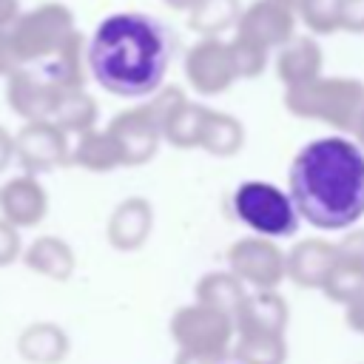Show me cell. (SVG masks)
I'll return each mask as SVG.
<instances>
[{
  "instance_id": "44dd1931",
  "label": "cell",
  "mask_w": 364,
  "mask_h": 364,
  "mask_svg": "<svg viewBox=\"0 0 364 364\" xmlns=\"http://www.w3.org/2000/svg\"><path fill=\"white\" fill-rule=\"evenodd\" d=\"M85 40L80 31H74L54 54H48L37 68L57 82L60 88H85V74H88V57H85Z\"/></svg>"
},
{
  "instance_id": "484cf974",
  "label": "cell",
  "mask_w": 364,
  "mask_h": 364,
  "mask_svg": "<svg viewBox=\"0 0 364 364\" xmlns=\"http://www.w3.org/2000/svg\"><path fill=\"white\" fill-rule=\"evenodd\" d=\"M242 9L239 0H196L188 9V26L199 37H219L228 28H236Z\"/></svg>"
},
{
  "instance_id": "1f68e13d",
  "label": "cell",
  "mask_w": 364,
  "mask_h": 364,
  "mask_svg": "<svg viewBox=\"0 0 364 364\" xmlns=\"http://www.w3.org/2000/svg\"><path fill=\"white\" fill-rule=\"evenodd\" d=\"M338 23L341 31L364 34V0H338Z\"/></svg>"
},
{
  "instance_id": "83f0119b",
  "label": "cell",
  "mask_w": 364,
  "mask_h": 364,
  "mask_svg": "<svg viewBox=\"0 0 364 364\" xmlns=\"http://www.w3.org/2000/svg\"><path fill=\"white\" fill-rule=\"evenodd\" d=\"M51 122H57L68 134L91 131L97 128V100L85 88H65L57 100Z\"/></svg>"
},
{
  "instance_id": "5bb4252c",
  "label": "cell",
  "mask_w": 364,
  "mask_h": 364,
  "mask_svg": "<svg viewBox=\"0 0 364 364\" xmlns=\"http://www.w3.org/2000/svg\"><path fill=\"white\" fill-rule=\"evenodd\" d=\"M48 213V193L34 173L11 176L0 185V216H6L17 228H34Z\"/></svg>"
},
{
  "instance_id": "ab89813d",
  "label": "cell",
  "mask_w": 364,
  "mask_h": 364,
  "mask_svg": "<svg viewBox=\"0 0 364 364\" xmlns=\"http://www.w3.org/2000/svg\"><path fill=\"white\" fill-rule=\"evenodd\" d=\"M282 3H287V6H290V9H296V11H299V6H301V3H304V0H282Z\"/></svg>"
},
{
  "instance_id": "7a4b0ae2",
  "label": "cell",
  "mask_w": 364,
  "mask_h": 364,
  "mask_svg": "<svg viewBox=\"0 0 364 364\" xmlns=\"http://www.w3.org/2000/svg\"><path fill=\"white\" fill-rule=\"evenodd\" d=\"M171 51L173 43L159 20L142 11H111L85 46L88 74L114 97H151L162 88Z\"/></svg>"
},
{
  "instance_id": "ba28073f",
  "label": "cell",
  "mask_w": 364,
  "mask_h": 364,
  "mask_svg": "<svg viewBox=\"0 0 364 364\" xmlns=\"http://www.w3.org/2000/svg\"><path fill=\"white\" fill-rule=\"evenodd\" d=\"M182 68H185L188 85L202 97L225 94L239 80L230 43L222 37H199L188 48Z\"/></svg>"
},
{
  "instance_id": "7c38bea8",
  "label": "cell",
  "mask_w": 364,
  "mask_h": 364,
  "mask_svg": "<svg viewBox=\"0 0 364 364\" xmlns=\"http://www.w3.org/2000/svg\"><path fill=\"white\" fill-rule=\"evenodd\" d=\"M299 14L282 0H253L242 9V17L236 23V31L262 43L264 48L276 51L296 34Z\"/></svg>"
},
{
  "instance_id": "d4e9b609",
  "label": "cell",
  "mask_w": 364,
  "mask_h": 364,
  "mask_svg": "<svg viewBox=\"0 0 364 364\" xmlns=\"http://www.w3.org/2000/svg\"><path fill=\"white\" fill-rule=\"evenodd\" d=\"M193 296H196V301L233 316L239 310L242 299L247 296V290H245V282L233 270H210L196 282Z\"/></svg>"
},
{
  "instance_id": "e0dca14e",
  "label": "cell",
  "mask_w": 364,
  "mask_h": 364,
  "mask_svg": "<svg viewBox=\"0 0 364 364\" xmlns=\"http://www.w3.org/2000/svg\"><path fill=\"white\" fill-rule=\"evenodd\" d=\"M287 318H290V307L276 287L247 293L239 310L233 313L236 333H284Z\"/></svg>"
},
{
  "instance_id": "8fae6325",
  "label": "cell",
  "mask_w": 364,
  "mask_h": 364,
  "mask_svg": "<svg viewBox=\"0 0 364 364\" xmlns=\"http://www.w3.org/2000/svg\"><path fill=\"white\" fill-rule=\"evenodd\" d=\"M65 88L51 82L37 65H20L6 77V102L20 119H51Z\"/></svg>"
},
{
  "instance_id": "30bf717a",
  "label": "cell",
  "mask_w": 364,
  "mask_h": 364,
  "mask_svg": "<svg viewBox=\"0 0 364 364\" xmlns=\"http://www.w3.org/2000/svg\"><path fill=\"white\" fill-rule=\"evenodd\" d=\"M14 159L26 173H48L71 162L68 131L51 119H28L14 134Z\"/></svg>"
},
{
  "instance_id": "f1b7e54d",
  "label": "cell",
  "mask_w": 364,
  "mask_h": 364,
  "mask_svg": "<svg viewBox=\"0 0 364 364\" xmlns=\"http://www.w3.org/2000/svg\"><path fill=\"white\" fill-rule=\"evenodd\" d=\"M228 43H230V51H233V63H236L239 80H253V77H259L267 68L270 48H264L262 43H256V40L239 34V31Z\"/></svg>"
},
{
  "instance_id": "4316f807",
  "label": "cell",
  "mask_w": 364,
  "mask_h": 364,
  "mask_svg": "<svg viewBox=\"0 0 364 364\" xmlns=\"http://www.w3.org/2000/svg\"><path fill=\"white\" fill-rule=\"evenodd\" d=\"M230 355L239 364H284L287 341L284 333H236Z\"/></svg>"
},
{
  "instance_id": "8d00e7d4",
  "label": "cell",
  "mask_w": 364,
  "mask_h": 364,
  "mask_svg": "<svg viewBox=\"0 0 364 364\" xmlns=\"http://www.w3.org/2000/svg\"><path fill=\"white\" fill-rule=\"evenodd\" d=\"M20 0H0V28H9L20 17Z\"/></svg>"
},
{
  "instance_id": "6da1fadb",
  "label": "cell",
  "mask_w": 364,
  "mask_h": 364,
  "mask_svg": "<svg viewBox=\"0 0 364 364\" xmlns=\"http://www.w3.org/2000/svg\"><path fill=\"white\" fill-rule=\"evenodd\" d=\"M287 191L318 230H350L364 216V148L341 134L318 136L290 162Z\"/></svg>"
},
{
  "instance_id": "8992f818",
  "label": "cell",
  "mask_w": 364,
  "mask_h": 364,
  "mask_svg": "<svg viewBox=\"0 0 364 364\" xmlns=\"http://www.w3.org/2000/svg\"><path fill=\"white\" fill-rule=\"evenodd\" d=\"M171 338L176 341V347L185 350H199V353H210V355H230L233 338H236V324L233 316L202 304V301H191L182 304L173 316H171Z\"/></svg>"
},
{
  "instance_id": "7402d4cb",
  "label": "cell",
  "mask_w": 364,
  "mask_h": 364,
  "mask_svg": "<svg viewBox=\"0 0 364 364\" xmlns=\"http://www.w3.org/2000/svg\"><path fill=\"white\" fill-rule=\"evenodd\" d=\"M71 165L91 171V173H111L114 168H122L119 148L108 128H91L77 134V145L71 148Z\"/></svg>"
},
{
  "instance_id": "603a6c76",
  "label": "cell",
  "mask_w": 364,
  "mask_h": 364,
  "mask_svg": "<svg viewBox=\"0 0 364 364\" xmlns=\"http://www.w3.org/2000/svg\"><path fill=\"white\" fill-rule=\"evenodd\" d=\"M208 105L202 102H191L188 97L182 102H176L171 108V114L165 117L162 122V136L165 142H171L173 148H199V139H202V128H205V119H208Z\"/></svg>"
},
{
  "instance_id": "52a82bcc",
  "label": "cell",
  "mask_w": 364,
  "mask_h": 364,
  "mask_svg": "<svg viewBox=\"0 0 364 364\" xmlns=\"http://www.w3.org/2000/svg\"><path fill=\"white\" fill-rule=\"evenodd\" d=\"M228 270L253 290H273L287 279V253L270 236H242L228 247Z\"/></svg>"
},
{
  "instance_id": "d590c367",
  "label": "cell",
  "mask_w": 364,
  "mask_h": 364,
  "mask_svg": "<svg viewBox=\"0 0 364 364\" xmlns=\"http://www.w3.org/2000/svg\"><path fill=\"white\" fill-rule=\"evenodd\" d=\"M11 159H14V136L0 125V173L11 165Z\"/></svg>"
},
{
  "instance_id": "f35d334b",
  "label": "cell",
  "mask_w": 364,
  "mask_h": 364,
  "mask_svg": "<svg viewBox=\"0 0 364 364\" xmlns=\"http://www.w3.org/2000/svg\"><path fill=\"white\" fill-rule=\"evenodd\" d=\"M165 3H168L171 9H176V11H188V9H191L196 0H165Z\"/></svg>"
},
{
  "instance_id": "277c9868",
  "label": "cell",
  "mask_w": 364,
  "mask_h": 364,
  "mask_svg": "<svg viewBox=\"0 0 364 364\" xmlns=\"http://www.w3.org/2000/svg\"><path fill=\"white\" fill-rule=\"evenodd\" d=\"M230 205H233L236 219L245 228H250L259 236H270V239L293 236L301 219L290 191H282L279 185L264 182V179H245L233 191Z\"/></svg>"
},
{
  "instance_id": "e575fe53",
  "label": "cell",
  "mask_w": 364,
  "mask_h": 364,
  "mask_svg": "<svg viewBox=\"0 0 364 364\" xmlns=\"http://www.w3.org/2000/svg\"><path fill=\"white\" fill-rule=\"evenodd\" d=\"M222 361H228V358L210 355V353H199V350H185V347H179L176 358H173V364H222Z\"/></svg>"
},
{
  "instance_id": "836d02e7",
  "label": "cell",
  "mask_w": 364,
  "mask_h": 364,
  "mask_svg": "<svg viewBox=\"0 0 364 364\" xmlns=\"http://www.w3.org/2000/svg\"><path fill=\"white\" fill-rule=\"evenodd\" d=\"M344 321L353 333H361L364 336V284L355 290V296L344 304Z\"/></svg>"
},
{
  "instance_id": "cb8c5ba5",
  "label": "cell",
  "mask_w": 364,
  "mask_h": 364,
  "mask_svg": "<svg viewBox=\"0 0 364 364\" xmlns=\"http://www.w3.org/2000/svg\"><path fill=\"white\" fill-rule=\"evenodd\" d=\"M245 145V125L233 117V114H225V111H208V119H205V128H202V139H199V148L216 159H228L233 154H239Z\"/></svg>"
},
{
  "instance_id": "5b68a950",
  "label": "cell",
  "mask_w": 364,
  "mask_h": 364,
  "mask_svg": "<svg viewBox=\"0 0 364 364\" xmlns=\"http://www.w3.org/2000/svg\"><path fill=\"white\" fill-rule=\"evenodd\" d=\"M11 43L17 48V57L23 65H37L48 54H54L74 31V14L63 3H40L28 11H20V17L9 26Z\"/></svg>"
},
{
  "instance_id": "3957f363",
  "label": "cell",
  "mask_w": 364,
  "mask_h": 364,
  "mask_svg": "<svg viewBox=\"0 0 364 364\" xmlns=\"http://www.w3.org/2000/svg\"><path fill=\"white\" fill-rule=\"evenodd\" d=\"M284 108L299 119H318L338 134H353L364 108V82L355 77H316L284 88Z\"/></svg>"
},
{
  "instance_id": "9c48e42d",
  "label": "cell",
  "mask_w": 364,
  "mask_h": 364,
  "mask_svg": "<svg viewBox=\"0 0 364 364\" xmlns=\"http://www.w3.org/2000/svg\"><path fill=\"white\" fill-rule=\"evenodd\" d=\"M105 128L114 136L125 168H136V165L151 162L159 151V142L165 139L162 136V122H159L151 100L142 102V105L119 111Z\"/></svg>"
},
{
  "instance_id": "ffe728a7",
  "label": "cell",
  "mask_w": 364,
  "mask_h": 364,
  "mask_svg": "<svg viewBox=\"0 0 364 364\" xmlns=\"http://www.w3.org/2000/svg\"><path fill=\"white\" fill-rule=\"evenodd\" d=\"M68 350V333L54 321H34L17 336V353L28 364H60Z\"/></svg>"
},
{
  "instance_id": "74e56055",
  "label": "cell",
  "mask_w": 364,
  "mask_h": 364,
  "mask_svg": "<svg viewBox=\"0 0 364 364\" xmlns=\"http://www.w3.org/2000/svg\"><path fill=\"white\" fill-rule=\"evenodd\" d=\"M353 136H355V142L364 148V108H361V114H358V119H355V128H353Z\"/></svg>"
},
{
  "instance_id": "2e32d148",
  "label": "cell",
  "mask_w": 364,
  "mask_h": 364,
  "mask_svg": "<svg viewBox=\"0 0 364 364\" xmlns=\"http://www.w3.org/2000/svg\"><path fill=\"white\" fill-rule=\"evenodd\" d=\"M336 264V245L324 239H301L287 250V279L299 287L321 290Z\"/></svg>"
},
{
  "instance_id": "60d3db41",
  "label": "cell",
  "mask_w": 364,
  "mask_h": 364,
  "mask_svg": "<svg viewBox=\"0 0 364 364\" xmlns=\"http://www.w3.org/2000/svg\"><path fill=\"white\" fill-rule=\"evenodd\" d=\"M222 364H239V361H222Z\"/></svg>"
},
{
  "instance_id": "d6a6232c",
  "label": "cell",
  "mask_w": 364,
  "mask_h": 364,
  "mask_svg": "<svg viewBox=\"0 0 364 364\" xmlns=\"http://www.w3.org/2000/svg\"><path fill=\"white\" fill-rule=\"evenodd\" d=\"M20 57H17V48L11 43V31L9 28H0V77H9L14 68H20Z\"/></svg>"
},
{
  "instance_id": "d6986e66",
  "label": "cell",
  "mask_w": 364,
  "mask_h": 364,
  "mask_svg": "<svg viewBox=\"0 0 364 364\" xmlns=\"http://www.w3.org/2000/svg\"><path fill=\"white\" fill-rule=\"evenodd\" d=\"M23 262L28 270H34L43 279L51 282H68L74 267H77V256L71 250V245L60 236H37L28 247H23Z\"/></svg>"
},
{
  "instance_id": "9a60e30c",
  "label": "cell",
  "mask_w": 364,
  "mask_h": 364,
  "mask_svg": "<svg viewBox=\"0 0 364 364\" xmlns=\"http://www.w3.org/2000/svg\"><path fill=\"white\" fill-rule=\"evenodd\" d=\"M154 230V208L145 196H125L108 216L105 236L114 250H139Z\"/></svg>"
},
{
  "instance_id": "ac0fdd59",
  "label": "cell",
  "mask_w": 364,
  "mask_h": 364,
  "mask_svg": "<svg viewBox=\"0 0 364 364\" xmlns=\"http://www.w3.org/2000/svg\"><path fill=\"white\" fill-rule=\"evenodd\" d=\"M273 63H276V77L284 82V88H290L316 80L321 74L324 54L313 34H293L284 46L276 48Z\"/></svg>"
},
{
  "instance_id": "4fadbf2b",
  "label": "cell",
  "mask_w": 364,
  "mask_h": 364,
  "mask_svg": "<svg viewBox=\"0 0 364 364\" xmlns=\"http://www.w3.org/2000/svg\"><path fill=\"white\" fill-rule=\"evenodd\" d=\"M364 284V228H350L336 242V264L321 293L338 304H347Z\"/></svg>"
},
{
  "instance_id": "4dcf8cb0",
  "label": "cell",
  "mask_w": 364,
  "mask_h": 364,
  "mask_svg": "<svg viewBox=\"0 0 364 364\" xmlns=\"http://www.w3.org/2000/svg\"><path fill=\"white\" fill-rule=\"evenodd\" d=\"M23 256V239H20V228L11 225L6 216H0V267L17 262Z\"/></svg>"
},
{
  "instance_id": "f546056e",
  "label": "cell",
  "mask_w": 364,
  "mask_h": 364,
  "mask_svg": "<svg viewBox=\"0 0 364 364\" xmlns=\"http://www.w3.org/2000/svg\"><path fill=\"white\" fill-rule=\"evenodd\" d=\"M296 14L307 26L310 34H336V31H341L338 0H304Z\"/></svg>"
}]
</instances>
